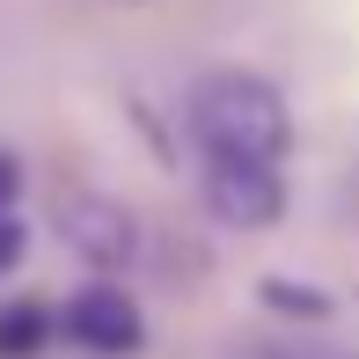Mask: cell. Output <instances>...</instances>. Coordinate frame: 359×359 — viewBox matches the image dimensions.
I'll use <instances>...</instances> for the list:
<instances>
[{
	"label": "cell",
	"mask_w": 359,
	"mask_h": 359,
	"mask_svg": "<svg viewBox=\"0 0 359 359\" xmlns=\"http://www.w3.org/2000/svg\"><path fill=\"white\" fill-rule=\"evenodd\" d=\"M191 133L205 161H279L293 140L286 95L257 74H205L191 88Z\"/></svg>",
	"instance_id": "obj_1"
},
{
	"label": "cell",
	"mask_w": 359,
	"mask_h": 359,
	"mask_svg": "<svg viewBox=\"0 0 359 359\" xmlns=\"http://www.w3.org/2000/svg\"><path fill=\"white\" fill-rule=\"evenodd\" d=\"M52 330L67 337V345L95 352V359H125V352L147 345V316L133 308V293H118V286H88V293H74V301L52 316Z\"/></svg>",
	"instance_id": "obj_2"
},
{
	"label": "cell",
	"mask_w": 359,
	"mask_h": 359,
	"mask_svg": "<svg viewBox=\"0 0 359 359\" xmlns=\"http://www.w3.org/2000/svg\"><path fill=\"white\" fill-rule=\"evenodd\" d=\"M15 198H22V161L0 154V213H15Z\"/></svg>",
	"instance_id": "obj_8"
},
{
	"label": "cell",
	"mask_w": 359,
	"mask_h": 359,
	"mask_svg": "<svg viewBox=\"0 0 359 359\" xmlns=\"http://www.w3.org/2000/svg\"><path fill=\"white\" fill-rule=\"evenodd\" d=\"M44 345H52V308H37V301L0 308V359H37Z\"/></svg>",
	"instance_id": "obj_5"
},
{
	"label": "cell",
	"mask_w": 359,
	"mask_h": 359,
	"mask_svg": "<svg viewBox=\"0 0 359 359\" xmlns=\"http://www.w3.org/2000/svg\"><path fill=\"white\" fill-rule=\"evenodd\" d=\"M205 205L227 227H271L286 213L279 161H205Z\"/></svg>",
	"instance_id": "obj_3"
},
{
	"label": "cell",
	"mask_w": 359,
	"mask_h": 359,
	"mask_svg": "<svg viewBox=\"0 0 359 359\" xmlns=\"http://www.w3.org/2000/svg\"><path fill=\"white\" fill-rule=\"evenodd\" d=\"M22 250H29L22 220H15V213H0V271H15V264H22Z\"/></svg>",
	"instance_id": "obj_7"
},
{
	"label": "cell",
	"mask_w": 359,
	"mask_h": 359,
	"mask_svg": "<svg viewBox=\"0 0 359 359\" xmlns=\"http://www.w3.org/2000/svg\"><path fill=\"white\" fill-rule=\"evenodd\" d=\"M59 235H67L88 264H103V271H118L125 257L140 250V220L125 213L118 198H67L59 205Z\"/></svg>",
	"instance_id": "obj_4"
},
{
	"label": "cell",
	"mask_w": 359,
	"mask_h": 359,
	"mask_svg": "<svg viewBox=\"0 0 359 359\" xmlns=\"http://www.w3.org/2000/svg\"><path fill=\"white\" fill-rule=\"evenodd\" d=\"M264 301L286 308V316H330V293L301 286V279H264Z\"/></svg>",
	"instance_id": "obj_6"
}]
</instances>
